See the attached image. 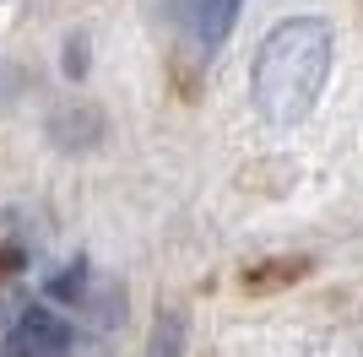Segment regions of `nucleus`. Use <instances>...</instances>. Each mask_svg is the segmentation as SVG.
Returning <instances> with one entry per match:
<instances>
[{"mask_svg":"<svg viewBox=\"0 0 363 357\" xmlns=\"http://www.w3.org/2000/svg\"><path fill=\"white\" fill-rule=\"evenodd\" d=\"M336 60V33L325 16H288L260 38L255 60H250V103L266 125L288 130L309 108L320 103V92L331 81Z\"/></svg>","mask_w":363,"mask_h":357,"instance_id":"obj_1","label":"nucleus"},{"mask_svg":"<svg viewBox=\"0 0 363 357\" xmlns=\"http://www.w3.org/2000/svg\"><path fill=\"white\" fill-rule=\"evenodd\" d=\"M239 11H244V0H190V6L174 16V22L184 28V49H190L196 65H206V60L228 44V33H233Z\"/></svg>","mask_w":363,"mask_h":357,"instance_id":"obj_2","label":"nucleus"},{"mask_svg":"<svg viewBox=\"0 0 363 357\" xmlns=\"http://www.w3.org/2000/svg\"><path fill=\"white\" fill-rule=\"evenodd\" d=\"M71 346H76V325L49 309H22L11 330L0 336V352L11 357H44V352H71Z\"/></svg>","mask_w":363,"mask_h":357,"instance_id":"obj_3","label":"nucleus"},{"mask_svg":"<svg viewBox=\"0 0 363 357\" xmlns=\"http://www.w3.org/2000/svg\"><path fill=\"white\" fill-rule=\"evenodd\" d=\"M0 227H11V217H6V211H0Z\"/></svg>","mask_w":363,"mask_h":357,"instance_id":"obj_4","label":"nucleus"}]
</instances>
